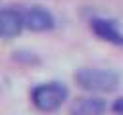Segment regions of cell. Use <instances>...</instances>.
<instances>
[{
  "mask_svg": "<svg viewBox=\"0 0 123 115\" xmlns=\"http://www.w3.org/2000/svg\"><path fill=\"white\" fill-rule=\"evenodd\" d=\"M23 27L35 33H44L54 27V15L42 6H31L23 12Z\"/></svg>",
  "mask_w": 123,
  "mask_h": 115,
  "instance_id": "3",
  "label": "cell"
},
{
  "mask_svg": "<svg viewBox=\"0 0 123 115\" xmlns=\"http://www.w3.org/2000/svg\"><path fill=\"white\" fill-rule=\"evenodd\" d=\"M90 27H92L94 34L100 36L102 40L111 42V44H117V46H123V34L119 33V29L115 27L113 21L104 19V17H96V19L90 21Z\"/></svg>",
  "mask_w": 123,
  "mask_h": 115,
  "instance_id": "6",
  "label": "cell"
},
{
  "mask_svg": "<svg viewBox=\"0 0 123 115\" xmlns=\"http://www.w3.org/2000/svg\"><path fill=\"white\" fill-rule=\"evenodd\" d=\"M111 111H113V113H117V115H123V96H121V98H117V100L111 104Z\"/></svg>",
  "mask_w": 123,
  "mask_h": 115,
  "instance_id": "8",
  "label": "cell"
},
{
  "mask_svg": "<svg viewBox=\"0 0 123 115\" xmlns=\"http://www.w3.org/2000/svg\"><path fill=\"white\" fill-rule=\"evenodd\" d=\"M75 82L86 92H113L119 86V75L108 69L85 67L75 73Z\"/></svg>",
  "mask_w": 123,
  "mask_h": 115,
  "instance_id": "1",
  "label": "cell"
},
{
  "mask_svg": "<svg viewBox=\"0 0 123 115\" xmlns=\"http://www.w3.org/2000/svg\"><path fill=\"white\" fill-rule=\"evenodd\" d=\"M23 31V13L15 8H0V36L13 38Z\"/></svg>",
  "mask_w": 123,
  "mask_h": 115,
  "instance_id": "4",
  "label": "cell"
},
{
  "mask_svg": "<svg viewBox=\"0 0 123 115\" xmlns=\"http://www.w3.org/2000/svg\"><path fill=\"white\" fill-rule=\"evenodd\" d=\"M13 58L19 59V61H37V58H35L31 52H25V50H17V52L13 54Z\"/></svg>",
  "mask_w": 123,
  "mask_h": 115,
  "instance_id": "7",
  "label": "cell"
},
{
  "mask_svg": "<svg viewBox=\"0 0 123 115\" xmlns=\"http://www.w3.org/2000/svg\"><path fill=\"white\" fill-rule=\"evenodd\" d=\"M106 102L98 96H79L69 105V115H102Z\"/></svg>",
  "mask_w": 123,
  "mask_h": 115,
  "instance_id": "5",
  "label": "cell"
},
{
  "mask_svg": "<svg viewBox=\"0 0 123 115\" xmlns=\"http://www.w3.org/2000/svg\"><path fill=\"white\" fill-rule=\"evenodd\" d=\"M31 100H33L35 107L40 109V111H44V113L56 111L67 100V86L62 84V82H58V80L42 82V84H38V86L33 88Z\"/></svg>",
  "mask_w": 123,
  "mask_h": 115,
  "instance_id": "2",
  "label": "cell"
}]
</instances>
